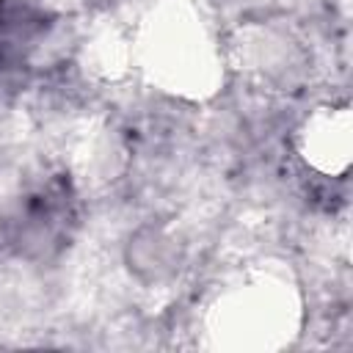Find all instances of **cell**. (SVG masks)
Masks as SVG:
<instances>
[{"instance_id": "6da1fadb", "label": "cell", "mask_w": 353, "mask_h": 353, "mask_svg": "<svg viewBox=\"0 0 353 353\" xmlns=\"http://www.w3.org/2000/svg\"><path fill=\"white\" fill-rule=\"evenodd\" d=\"M80 229V196L69 174L30 182L0 215V248L30 265H50L66 254Z\"/></svg>"}, {"instance_id": "7a4b0ae2", "label": "cell", "mask_w": 353, "mask_h": 353, "mask_svg": "<svg viewBox=\"0 0 353 353\" xmlns=\"http://www.w3.org/2000/svg\"><path fill=\"white\" fill-rule=\"evenodd\" d=\"M52 14L39 0H0V88L19 83L39 44L52 30Z\"/></svg>"}, {"instance_id": "3957f363", "label": "cell", "mask_w": 353, "mask_h": 353, "mask_svg": "<svg viewBox=\"0 0 353 353\" xmlns=\"http://www.w3.org/2000/svg\"><path fill=\"white\" fill-rule=\"evenodd\" d=\"M127 262H130V270H135L141 279L160 281L179 262L176 240L165 234L163 226H143L135 232V237H130Z\"/></svg>"}]
</instances>
